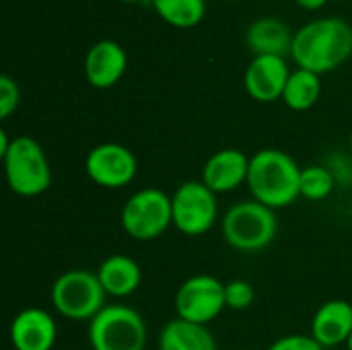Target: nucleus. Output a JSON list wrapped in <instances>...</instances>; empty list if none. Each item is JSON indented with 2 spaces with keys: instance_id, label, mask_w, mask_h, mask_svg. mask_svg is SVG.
Returning <instances> with one entry per match:
<instances>
[{
  "instance_id": "obj_1",
  "label": "nucleus",
  "mask_w": 352,
  "mask_h": 350,
  "mask_svg": "<svg viewBox=\"0 0 352 350\" xmlns=\"http://www.w3.org/2000/svg\"><path fill=\"white\" fill-rule=\"evenodd\" d=\"M352 56V25L340 17H320L295 31L291 58L297 68L326 74Z\"/></svg>"
},
{
  "instance_id": "obj_2",
  "label": "nucleus",
  "mask_w": 352,
  "mask_h": 350,
  "mask_svg": "<svg viewBox=\"0 0 352 350\" xmlns=\"http://www.w3.org/2000/svg\"><path fill=\"white\" fill-rule=\"evenodd\" d=\"M301 167L280 149H262L250 157L248 188L252 198L276 210L301 198Z\"/></svg>"
},
{
  "instance_id": "obj_3",
  "label": "nucleus",
  "mask_w": 352,
  "mask_h": 350,
  "mask_svg": "<svg viewBox=\"0 0 352 350\" xmlns=\"http://www.w3.org/2000/svg\"><path fill=\"white\" fill-rule=\"evenodd\" d=\"M221 233L233 250L254 254L266 250L274 241L278 233V219L272 208L252 198L233 204L225 212Z\"/></svg>"
},
{
  "instance_id": "obj_4",
  "label": "nucleus",
  "mask_w": 352,
  "mask_h": 350,
  "mask_svg": "<svg viewBox=\"0 0 352 350\" xmlns=\"http://www.w3.org/2000/svg\"><path fill=\"white\" fill-rule=\"evenodd\" d=\"M8 188L23 198L43 194L52 186V165L43 146L31 136H14L2 155Z\"/></svg>"
},
{
  "instance_id": "obj_5",
  "label": "nucleus",
  "mask_w": 352,
  "mask_h": 350,
  "mask_svg": "<svg viewBox=\"0 0 352 350\" xmlns=\"http://www.w3.org/2000/svg\"><path fill=\"white\" fill-rule=\"evenodd\" d=\"M105 297L97 272L80 268L60 274L50 291L54 309L72 322H91L105 307Z\"/></svg>"
},
{
  "instance_id": "obj_6",
  "label": "nucleus",
  "mask_w": 352,
  "mask_h": 350,
  "mask_svg": "<svg viewBox=\"0 0 352 350\" xmlns=\"http://www.w3.org/2000/svg\"><path fill=\"white\" fill-rule=\"evenodd\" d=\"M89 344L93 350H144L146 324L128 305H105L89 322Z\"/></svg>"
},
{
  "instance_id": "obj_7",
  "label": "nucleus",
  "mask_w": 352,
  "mask_h": 350,
  "mask_svg": "<svg viewBox=\"0 0 352 350\" xmlns=\"http://www.w3.org/2000/svg\"><path fill=\"white\" fill-rule=\"evenodd\" d=\"M122 229L136 241H153L173 225L171 196L159 188H142L134 192L120 215Z\"/></svg>"
},
{
  "instance_id": "obj_8",
  "label": "nucleus",
  "mask_w": 352,
  "mask_h": 350,
  "mask_svg": "<svg viewBox=\"0 0 352 350\" xmlns=\"http://www.w3.org/2000/svg\"><path fill=\"white\" fill-rule=\"evenodd\" d=\"M171 208L173 227L188 237L206 235L219 217L217 194L202 179L184 182L171 196Z\"/></svg>"
},
{
  "instance_id": "obj_9",
  "label": "nucleus",
  "mask_w": 352,
  "mask_h": 350,
  "mask_svg": "<svg viewBox=\"0 0 352 350\" xmlns=\"http://www.w3.org/2000/svg\"><path fill=\"white\" fill-rule=\"evenodd\" d=\"M225 303V283L210 274H196L186 278L175 293V311L179 320L208 326L214 322Z\"/></svg>"
},
{
  "instance_id": "obj_10",
  "label": "nucleus",
  "mask_w": 352,
  "mask_h": 350,
  "mask_svg": "<svg viewBox=\"0 0 352 350\" xmlns=\"http://www.w3.org/2000/svg\"><path fill=\"white\" fill-rule=\"evenodd\" d=\"M85 171L95 186L120 190L134 182L138 173V161L128 146L120 142H103L87 153Z\"/></svg>"
},
{
  "instance_id": "obj_11",
  "label": "nucleus",
  "mask_w": 352,
  "mask_h": 350,
  "mask_svg": "<svg viewBox=\"0 0 352 350\" xmlns=\"http://www.w3.org/2000/svg\"><path fill=\"white\" fill-rule=\"evenodd\" d=\"M289 76L291 70L283 56H254L245 68L243 87L254 101L272 103L283 99Z\"/></svg>"
},
{
  "instance_id": "obj_12",
  "label": "nucleus",
  "mask_w": 352,
  "mask_h": 350,
  "mask_svg": "<svg viewBox=\"0 0 352 350\" xmlns=\"http://www.w3.org/2000/svg\"><path fill=\"white\" fill-rule=\"evenodd\" d=\"M128 68V54L116 39L95 41L85 56L82 70L91 87L109 89L120 83Z\"/></svg>"
},
{
  "instance_id": "obj_13",
  "label": "nucleus",
  "mask_w": 352,
  "mask_h": 350,
  "mask_svg": "<svg viewBox=\"0 0 352 350\" xmlns=\"http://www.w3.org/2000/svg\"><path fill=\"white\" fill-rule=\"evenodd\" d=\"M56 338V320L41 307L19 311L10 324V342L14 350H52Z\"/></svg>"
},
{
  "instance_id": "obj_14",
  "label": "nucleus",
  "mask_w": 352,
  "mask_h": 350,
  "mask_svg": "<svg viewBox=\"0 0 352 350\" xmlns=\"http://www.w3.org/2000/svg\"><path fill=\"white\" fill-rule=\"evenodd\" d=\"M250 157L239 149H221L208 157L202 167V182L214 192L225 194L233 192L239 186L248 184Z\"/></svg>"
},
{
  "instance_id": "obj_15",
  "label": "nucleus",
  "mask_w": 352,
  "mask_h": 350,
  "mask_svg": "<svg viewBox=\"0 0 352 350\" xmlns=\"http://www.w3.org/2000/svg\"><path fill=\"white\" fill-rule=\"evenodd\" d=\"M352 334V305L344 299L326 301L311 320V336L324 347L346 344Z\"/></svg>"
},
{
  "instance_id": "obj_16",
  "label": "nucleus",
  "mask_w": 352,
  "mask_h": 350,
  "mask_svg": "<svg viewBox=\"0 0 352 350\" xmlns=\"http://www.w3.org/2000/svg\"><path fill=\"white\" fill-rule=\"evenodd\" d=\"M295 33L289 25L276 17H260L250 23L245 31V43L254 56H287L291 54Z\"/></svg>"
},
{
  "instance_id": "obj_17",
  "label": "nucleus",
  "mask_w": 352,
  "mask_h": 350,
  "mask_svg": "<svg viewBox=\"0 0 352 350\" xmlns=\"http://www.w3.org/2000/svg\"><path fill=\"white\" fill-rule=\"evenodd\" d=\"M97 276L103 291L118 299L132 295L142 283V270L138 262L124 254H113L105 258L97 268Z\"/></svg>"
},
{
  "instance_id": "obj_18",
  "label": "nucleus",
  "mask_w": 352,
  "mask_h": 350,
  "mask_svg": "<svg viewBox=\"0 0 352 350\" xmlns=\"http://www.w3.org/2000/svg\"><path fill=\"white\" fill-rule=\"evenodd\" d=\"M159 350H219L217 340L208 326L171 320L163 326L159 334Z\"/></svg>"
},
{
  "instance_id": "obj_19",
  "label": "nucleus",
  "mask_w": 352,
  "mask_h": 350,
  "mask_svg": "<svg viewBox=\"0 0 352 350\" xmlns=\"http://www.w3.org/2000/svg\"><path fill=\"white\" fill-rule=\"evenodd\" d=\"M320 95H322L320 74L305 70V68L291 70V76H289L285 93H283V101L289 109L307 111L318 103Z\"/></svg>"
},
{
  "instance_id": "obj_20",
  "label": "nucleus",
  "mask_w": 352,
  "mask_h": 350,
  "mask_svg": "<svg viewBox=\"0 0 352 350\" xmlns=\"http://www.w3.org/2000/svg\"><path fill=\"white\" fill-rule=\"evenodd\" d=\"M157 14L171 27L192 29L206 14V0H151Z\"/></svg>"
},
{
  "instance_id": "obj_21",
  "label": "nucleus",
  "mask_w": 352,
  "mask_h": 350,
  "mask_svg": "<svg viewBox=\"0 0 352 350\" xmlns=\"http://www.w3.org/2000/svg\"><path fill=\"white\" fill-rule=\"evenodd\" d=\"M301 198H307L311 202L326 200L334 192V175L324 165H309L301 167Z\"/></svg>"
},
{
  "instance_id": "obj_22",
  "label": "nucleus",
  "mask_w": 352,
  "mask_h": 350,
  "mask_svg": "<svg viewBox=\"0 0 352 350\" xmlns=\"http://www.w3.org/2000/svg\"><path fill=\"white\" fill-rule=\"evenodd\" d=\"M256 299V291L248 281L235 278L231 283H225V303L229 309L241 311L248 309Z\"/></svg>"
},
{
  "instance_id": "obj_23",
  "label": "nucleus",
  "mask_w": 352,
  "mask_h": 350,
  "mask_svg": "<svg viewBox=\"0 0 352 350\" xmlns=\"http://www.w3.org/2000/svg\"><path fill=\"white\" fill-rule=\"evenodd\" d=\"M21 101V89L16 80L8 74L0 76V120L10 118V113L19 107Z\"/></svg>"
},
{
  "instance_id": "obj_24",
  "label": "nucleus",
  "mask_w": 352,
  "mask_h": 350,
  "mask_svg": "<svg viewBox=\"0 0 352 350\" xmlns=\"http://www.w3.org/2000/svg\"><path fill=\"white\" fill-rule=\"evenodd\" d=\"M268 350H326L311 334H289L278 340H274Z\"/></svg>"
},
{
  "instance_id": "obj_25",
  "label": "nucleus",
  "mask_w": 352,
  "mask_h": 350,
  "mask_svg": "<svg viewBox=\"0 0 352 350\" xmlns=\"http://www.w3.org/2000/svg\"><path fill=\"white\" fill-rule=\"evenodd\" d=\"M301 8H305V10H318V8H322V6H326V2L328 0H295Z\"/></svg>"
},
{
  "instance_id": "obj_26",
  "label": "nucleus",
  "mask_w": 352,
  "mask_h": 350,
  "mask_svg": "<svg viewBox=\"0 0 352 350\" xmlns=\"http://www.w3.org/2000/svg\"><path fill=\"white\" fill-rule=\"evenodd\" d=\"M122 2H128V4H136V2H142V0H122Z\"/></svg>"
},
{
  "instance_id": "obj_27",
  "label": "nucleus",
  "mask_w": 352,
  "mask_h": 350,
  "mask_svg": "<svg viewBox=\"0 0 352 350\" xmlns=\"http://www.w3.org/2000/svg\"><path fill=\"white\" fill-rule=\"evenodd\" d=\"M346 349L352 350V334H351V338H349V342H346Z\"/></svg>"
},
{
  "instance_id": "obj_28",
  "label": "nucleus",
  "mask_w": 352,
  "mask_h": 350,
  "mask_svg": "<svg viewBox=\"0 0 352 350\" xmlns=\"http://www.w3.org/2000/svg\"><path fill=\"white\" fill-rule=\"evenodd\" d=\"M351 153H352V132H351Z\"/></svg>"
}]
</instances>
